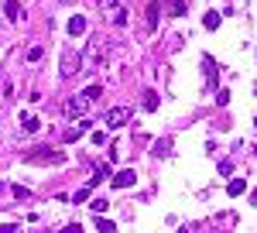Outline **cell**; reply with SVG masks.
Listing matches in <instances>:
<instances>
[{
    "mask_svg": "<svg viewBox=\"0 0 257 233\" xmlns=\"http://www.w3.org/2000/svg\"><path fill=\"white\" fill-rule=\"evenodd\" d=\"M103 62H106V41L93 38V41H89V48H86V55H82V72H89V69H103Z\"/></svg>",
    "mask_w": 257,
    "mask_h": 233,
    "instance_id": "obj_2",
    "label": "cell"
},
{
    "mask_svg": "<svg viewBox=\"0 0 257 233\" xmlns=\"http://www.w3.org/2000/svg\"><path fill=\"white\" fill-rule=\"evenodd\" d=\"M250 206H257V189H254V192H250Z\"/></svg>",
    "mask_w": 257,
    "mask_h": 233,
    "instance_id": "obj_29",
    "label": "cell"
},
{
    "mask_svg": "<svg viewBox=\"0 0 257 233\" xmlns=\"http://www.w3.org/2000/svg\"><path fill=\"white\" fill-rule=\"evenodd\" d=\"M219 21H223V18H219L216 11H209V14H206V18H202V24H206V28H209V31H216V28H219Z\"/></svg>",
    "mask_w": 257,
    "mask_h": 233,
    "instance_id": "obj_18",
    "label": "cell"
},
{
    "mask_svg": "<svg viewBox=\"0 0 257 233\" xmlns=\"http://www.w3.org/2000/svg\"><path fill=\"white\" fill-rule=\"evenodd\" d=\"M110 182H113V189H127V185H134V182H138V175H134V168H123V172H117Z\"/></svg>",
    "mask_w": 257,
    "mask_h": 233,
    "instance_id": "obj_7",
    "label": "cell"
},
{
    "mask_svg": "<svg viewBox=\"0 0 257 233\" xmlns=\"http://www.w3.org/2000/svg\"><path fill=\"white\" fill-rule=\"evenodd\" d=\"M103 124H106V131H120L123 124H131V106H113V110H106V113H103Z\"/></svg>",
    "mask_w": 257,
    "mask_h": 233,
    "instance_id": "obj_5",
    "label": "cell"
},
{
    "mask_svg": "<svg viewBox=\"0 0 257 233\" xmlns=\"http://www.w3.org/2000/svg\"><path fill=\"white\" fill-rule=\"evenodd\" d=\"M4 14H7L11 21H18L21 18V4L18 0H4Z\"/></svg>",
    "mask_w": 257,
    "mask_h": 233,
    "instance_id": "obj_16",
    "label": "cell"
},
{
    "mask_svg": "<svg viewBox=\"0 0 257 233\" xmlns=\"http://www.w3.org/2000/svg\"><path fill=\"white\" fill-rule=\"evenodd\" d=\"M59 72L65 79H72L76 72H82V55L76 52V48H65L62 52V62H59Z\"/></svg>",
    "mask_w": 257,
    "mask_h": 233,
    "instance_id": "obj_3",
    "label": "cell"
},
{
    "mask_svg": "<svg viewBox=\"0 0 257 233\" xmlns=\"http://www.w3.org/2000/svg\"><path fill=\"white\" fill-rule=\"evenodd\" d=\"M254 131H257V120H254Z\"/></svg>",
    "mask_w": 257,
    "mask_h": 233,
    "instance_id": "obj_31",
    "label": "cell"
},
{
    "mask_svg": "<svg viewBox=\"0 0 257 233\" xmlns=\"http://www.w3.org/2000/svg\"><path fill=\"white\" fill-rule=\"evenodd\" d=\"M165 7H168L172 18H182L185 14V0H165Z\"/></svg>",
    "mask_w": 257,
    "mask_h": 233,
    "instance_id": "obj_15",
    "label": "cell"
},
{
    "mask_svg": "<svg viewBox=\"0 0 257 233\" xmlns=\"http://www.w3.org/2000/svg\"><path fill=\"white\" fill-rule=\"evenodd\" d=\"M178 233H196V230H192V226H189V230H185V226H182V230H178Z\"/></svg>",
    "mask_w": 257,
    "mask_h": 233,
    "instance_id": "obj_30",
    "label": "cell"
},
{
    "mask_svg": "<svg viewBox=\"0 0 257 233\" xmlns=\"http://www.w3.org/2000/svg\"><path fill=\"white\" fill-rule=\"evenodd\" d=\"M28 161H31V165H62V161H65V151L35 148V151H28Z\"/></svg>",
    "mask_w": 257,
    "mask_h": 233,
    "instance_id": "obj_4",
    "label": "cell"
},
{
    "mask_svg": "<svg viewBox=\"0 0 257 233\" xmlns=\"http://www.w3.org/2000/svg\"><path fill=\"white\" fill-rule=\"evenodd\" d=\"M86 131H89V120H79L76 127H69V131H65V144H72V141H79V137L86 134Z\"/></svg>",
    "mask_w": 257,
    "mask_h": 233,
    "instance_id": "obj_8",
    "label": "cell"
},
{
    "mask_svg": "<svg viewBox=\"0 0 257 233\" xmlns=\"http://www.w3.org/2000/svg\"><path fill=\"white\" fill-rule=\"evenodd\" d=\"M11 192L18 195V199H31V192H28V189H24V185H11Z\"/></svg>",
    "mask_w": 257,
    "mask_h": 233,
    "instance_id": "obj_24",
    "label": "cell"
},
{
    "mask_svg": "<svg viewBox=\"0 0 257 233\" xmlns=\"http://www.w3.org/2000/svg\"><path fill=\"white\" fill-rule=\"evenodd\" d=\"M96 230H99V233H113L117 226H113V219H103V216H96Z\"/></svg>",
    "mask_w": 257,
    "mask_h": 233,
    "instance_id": "obj_20",
    "label": "cell"
},
{
    "mask_svg": "<svg viewBox=\"0 0 257 233\" xmlns=\"http://www.w3.org/2000/svg\"><path fill=\"white\" fill-rule=\"evenodd\" d=\"M38 127H41V120H38V117H24V131H28V134H35Z\"/></svg>",
    "mask_w": 257,
    "mask_h": 233,
    "instance_id": "obj_22",
    "label": "cell"
},
{
    "mask_svg": "<svg viewBox=\"0 0 257 233\" xmlns=\"http://www.w3.org/2000/svg\"><path fill=\"white\" fill-rule=\"evenodd\" d=\"M62 4H69V0H62Z\"/></svg>",
    "mask_w": 257,
    "mask_h": 233,
    "instance_id": "obj_32",
    "label": "cell"
},
{
    "mask_svg": "<svg viewBox=\"0 0 257 233\" xmlns=\"http://www.w3.org/2000/svg\"><path fill=\"white\" fill-rule=\"evenodd\" d=\"M79 96L86 99V103H96V99L103 96V86H99V82H93V86H86V89H82Z\"/></svg>",
    "mask_w": 257,
    "mask_h": 233,
    "instance_id": "obj_11",
    "label": "cell"
},
{
    "mask_svg": "<svg viewBox=\"0 0 257 233\" xmlns=\"http://www.w3.org/2000/svg\"><path fill=\"white\" fill-rule=\"evenodd\" d=\"M69 35H72V38L86 35V18H82V14H72V18H69Z\"/></svg>",
    "mask_w": 257,
    "mask_h": 233,
    "instance_id": "obj_9",
    "label": "cell"
},
{
    "mask_svg": "<svg viewBox=\"0 0 257 233\" xmlns=\"http://www.w3.org/2000/svg\"><path fill=\"white\" fill-rule=\"evenodd\" d=\"M86 106H89V103H86L82 96H69V99H65V117H79V120H82Z\"/></svg>",
    "mask_w": 257,
    "mask_h": 233,
    "instance_id": "obj_6",
    "label": "cell"
},
{
    "mask_svg": "<svg viewBox=\"0 0 257 233\" xmlns=\"http://www.w3.org/2000/svg\"><path fill=\"white\" fill-rule=\"evenodd\" d=\"M89 209H93V213H96V216H103V213H106V209H110V202H106L103 195H96V199L89 202Z\"/></svg>",
    "mask_w": 257,
    "mask_h": 233,
    "instance_id": "obj_17",
    "label": "cell"
},
{
    "mask_svg": "<svg viewBox=\"0 0 257 233\" xmlns=\"http://www.w3.org/2000/svg\"><path fill=\"white\" fill-rule=\"evenodd\" d=\"M59 233H82V226H79V223H69V226H62Z\"/></svg>",
    "mask_w": 257,
    "mask_h": 233,
    "instance_id": "obj_27",
    "label": "cell"
},
{
    "mask_svg": "<svg viewBox=\"0 0 257 233\" xmlns=\"http://www.w3.org/2000/svg\"><path fill=\"white\" fill-rule=\"evenodd\" d=\"M226 103H230V93H226V89H219V93H216V106H226Z\"/></svg>",
    "mask_w": 257,
    "mask_h": 233,
    "instance_id": "obj_25",
    "label": "cell"
},
{
    "mask_svg": "<svg viewBox=\"0 0 257 233\" xmlns=\"http://www.w3.org/2000/svg\"><path fill=\"white\" fill-rule=\"evenodd\" d=\"M158 14H161V4L151 0V4H148V28H158Z\"/></svg>",
    "mask_w": 257,
    "mask_h": 233,
    "instance_id": "obj_13",
    "label": "cell"
},
{
    "mask_svg": "<svg viewBox=\"0 0 257 233\" xmlns=\"http://www.w3.org/2000/svg\"><path fill=\"white\" fill-rule=\"evenodd\" d=\"M243 192H247V182H243V178H233V182L226 185V195H230V199H237V195H243Z\"/></svg>",
    "mask_w": 257,
    "mask_h": 233,
    "instance_id": "obj_12",
    "label": "cell"
},
{
    "mask_svg": "<svg viewBox=\"0 0 257 233\" xmlns=\"http://www.w3.org/2000/svg\"><path fill=\"white\" fill-rule=\"evenodd\" d=\"M202 69H206V82H213L216 86V79H219V69H216V62L209 55H202Z\"/></svg>",
    "mask_w": 257,
    "mask_h": 233,
    "instance_id": "obj_10",
    "label": "cell"
},
{
    "mask_svg": "<svg viewBox=\"0 0 257 233\" xmlns=\"http://www.w3.org/2000/svg\"><path fill=\"white\" fill-rule=\"evenodd\" d=\"M89 192H93L89 185H86V189H79V192H76V202H86V199H89Z\"/></svg>",
    "mask_w": 257,
    "mask_h": 233,
    "instance_id": "obj_26",
    "label": "cell"
},
{
    "mask_svg": "<svg viewBox=\"0 0 257 233\" xmlns=\"http://www.w3.org/2000/svg\"><path fill=\"white\" fill-rule=\"evenodd\" d=\"M41 55H45V48H41V45H35V48H28V62H38Z\"/></svg>",
    "mask_w": 257,
    "mask_h": 233,
    "instance_id": "obj_23",
    "label": "cell"
},
{
    "mask_svg": "<svg viewBox=\"0 0 257 233\" xmlns=\"http://www.w3.org/2000/svg\"><path fill=\"white\" fill-rule=\"evenodd\" d=\"M158 93H144V110H158Z\"/></svg>",
    "mask_w": 257,
    "mask_h": 233,
    "instance_id": "obj_21",
    "label": "cell"
},
{
    "mask_svg": "<svg viewBox=\"0 0 257 233\" xmlns=\"http://www.w3.org/2000/svg\"><path fill=\"white\" fill-rule=\"evenodd\" d=\"M0 233H18V226H14V223H4V226H0Z\"/></svg>",
    "mask_w": 257,
    "mask_h": 233,
    "instance_id": "obj_28",
    "label": "cell"
},
{
    "mask_svg": "<svg viewBox=\"0 0 257 233\" xmlns=\"http://www.w3.org/2000/svg\"><path fill=\"white\" fill-rule=\"evenodd\" d=\"M99 11H103V21L106 24H113V28H123L127 24V14H131V7H127V0H99Z\"/></svg>",
    "mask_w": 257,
    "mask_h": 233,
    "instance_id": "obj_1",
    "label": "cell"
},
{
    "mask_svg": "<svg viewBox=\"0 0 257 233\" xmlns=\"http://www.w3.org/2000/svg\"><path fill=\"white\" fill-rule=\"evenodd\" d=\"M11 96V79H7V72H0V103Z\"/></svg>",
    "mask_w": 257,
    "mask_h": 233,
    "instance_id": "obj_19",
    "label": "cell"
},
{
    "mask_svg": "<svg viewBox=\"0 0 257 233\" xmlns=\"http://www.w3.org/2000/svg\"><path fill=\"white\" fill-rule=\"evenodd\" d=\"M155 155H158V158H168V155H172V137H161V141H155Z\"/></svg>",
    "mask_w": 257,
    "mask_h": 233,
    "instance_id": "obj_14",
    "label": "cell"
}]
</instances>
